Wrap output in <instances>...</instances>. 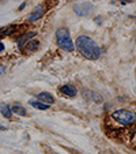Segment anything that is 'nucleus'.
I'll list each match as a JSON object with an SVG mask.
<instances>
[{
  "instance_id": "nucleus-1",
  "label": "nucleus",
  "mask_w": 136,
  "mask_h": 154,
  "mask_svg": "<svg viewBox=\"0 0 136 154\" xmlns=\"http://www.w3.org/2000/svg\"><path fill=\"white\" fill-rule=\"evenodd\" d=\"M76 48L84 57L90 60H97L101 56V49L93 40L87 35H80L76 38Z\"/></svg>"
},
{
  "instance_id": "nucleus-2",
  "label": "nucleus",
  "mask_w": 136,
  "mask_h": 154,
  "mask_svg": "<svg viewBox=\"0 0 136 154\" xmlns=\"http://www.w3.org/2000/svg\"><path fill=\"white\" fill-rule=\"evenodd\" d=\"M56 42L61 49L67 51V52H71L74 49V42L71 40V35L68 33V30L64 29V27H61L56 32Z\"/></svg>"
},
{
  "instance_id": "nucleus-3",
  "label": "nucleus",
  "mask_w": 136,
  "mask_h": 154,
  "mask_svg": "<svg viewBox=\"0 0 136 154\" xmlns=\"http://www.w3.org/2000/svg\"><path fill=\"white\" fill-rule=\"evenodd\" d=\"M113 119L117 120L119 123L124 125H129V124H133L136 120V116L133 112L131 111H127V109H119L113 113Z\"/></svg>"
},
{
  "instance_id": "nucleus-4",
  "label": "nucleus",
  "mask_w": 136,
  "mask_h": 154,
  "mask_svg": "<svg viewBox=\"0 0 136 154\" xmlns=\"http://www.w3.org/2000/svg\"><path fill=\"white\" fill-rule=\"evenodd\" d=\"M44 14H45V7H44V6H37L34 11H33L32 14L27 17V20H29V22H34V20L42 18Z\"/></svg>"
},
{
  "instance_id": "nucleus-5",
  "label": "nucleus",
  "mask_w": 136,
  "mask_h": 154,
  "mask_svg": "<svg viewBox=\"0 0 136 154\" xmlns=\"http://www.w3.org/2000/svg\"><path fill=\"white\" fill-rule=\"evenodd\" d=\"M60 91L64 94V96H67V97H75L76 96V87L75 86H72V85H64V86H61L60 87Z\"/></svg>"
},
{
  "instance_id": "nucleus-6",
  "label": "nucleus",
  "mask_w": 136,
  "mask_h": 154,
  "mask_svg": "<svg viewBox=\"0 0 136 154\" xmlns=\"http://www.w3.org/2000/svg\"><path fill=\"white\" fill-rule=\"evenodd\" d=\"M37 98H38V101L44 102V104H48V105H52L55 102V98L49 93H40Z\"/></svg>"
},
{
  "instance_id": "nucleus-7",
  "label": "nucleus",
  "mask_w": 136,
  "mask_h": 154,
  "mask_svg": "<svg viewBox=\"0 0 136 154\" xmlns=\"http://www.w3.org/2000/svg\"><path fill=\"white\" fill-rule=\"evenodd\" d=\"M34 35H35V32H29V33H26V34H23V35H22V37H19V38H18V40H17V42L19 44V47L22 48V45H25V42H26L27 40H30V38H32V37H34Z\"/></svg>"
},
{
  "instance_id": "nucleus-8",
  "label": "nucleus",
  "mask_w": 136,
  "mask_h": 154,
  "mask_svg": "<svg viewBox=\"0 0 136 154\" xmlns=\"http://www.w3.org/2000/svg\"><path fill=\"white\" fill-rule=\"evenodd\" d=\"M29 104L32 105L33 108H35V109H40V111H45V109H48V108L50 106V105L44 104V102H41V101H30Z\"/></svg>"
},
{
  "instance_id": "nucleus-9",
  "label": "nucleus",
  "mask_w": 136,
  "mask_h": 154,
  "mask_svg": "<svg viewBox=\"0 0 136 154\" xmlns=\"http://www.w3.org/2000/svg\"><path fill=\"white\" fill-rule=\"evenodd\" d=\"M0 112H2V115H3L4 117H11V113H12V109L8 106L7 104H2L0 105Z\"/></svg>"
},
{
  "instance_id": "nucleus-10",
  "label": "nucleus",
  "mask_w": 136,
  "mask_h": 154,
  "mask_svg": "<svg viewBox=\"0 0 136 154\" xmlns=\"http://www.w3.org/2000/svg\"><path fill=\"white\" fill-rule=\"evenodd\" d=\"M11 109H12V113H17V115H19V116H25V115H26V111H25L23 106H19V105H14Z\"/></svg>"
},
{
  "instance_id": "nucleus-11",
  "label": "nucleus",
  "mask_w": 136,
  "mask_h": 154,
  "mask_svg": "<svg viewBox=\"0 0 136 154\" xmlns=\"http://www.w3.org/2000/svg\"><path fill=\"white\" fill-rule=\"evenodd\" d=\"M37 49H38V42L37 41H29V42H27L26 52H32V51H37Z\"/></svg>"
},
{
  "instance_id": "nucleus-12",
  "label": "nucleus",
  "mask_w": 136,
  "mask_h": 154,
  "mask_svg": "<svg viewBox=\"0 0 136 154\" xmlns=\"http://www.w3.org/2000/svg\"><path fill=\"white\" fill-rule=\"evenodd\" d=\"M3 49H4V47H3V44L0 42V51H3Z\"/></svg>"
},
{
  "instance_id": "nucleus-13",
  "label": "nucleus",
  "mask_w": 136,
  "mask_h": 154,
  "mask_svg": "<svg viewBox=\"0 0 136 154\" xmlns=\"http://www.w3.org/2000/svg\"><path fill=\"white\" fill-rule=\"evenodd\" d=\"M0 130H6V127H4V125H2V124H0Z\"/></svg>"
},
{
  "instance_id": "nucleus-14",
  "label": "nucleus",
  "mask_w": 136,
  "mask_h": 154,
  "mask_svg": "<svg viewBox=\"0 0 136 154\" xmlns=\"http://www.w3.org/2000/svg\"><path fill=\"white\" fill-rule=\"evenodd\" d=\"M55 154H56V153H55Z\"/></svg>"
}]
</instances>
